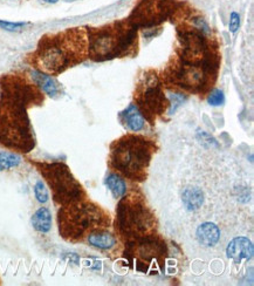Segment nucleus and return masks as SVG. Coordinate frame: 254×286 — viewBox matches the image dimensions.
Here are the masks:
<instances>
[{"instance_id":"1","label":"nucleus","mask_w":254,"mask_h":286,"mask_svg":"<svg viewBox=\"0 0 254 286\" xmlns=\"http://www.w3.org/2000/svg\"><path fill=\"white\" fill-rule=\"evenodd\" d=\"M43 102L42 90L23 75L0 78V144L20 153L36 147L28 108Z\"/></svg>"},{"instance_id":"2","label":"nucleus","mask_w":254,"mask_h":286,"mask_svg":"<svg viewBox=\"0 0 254 286\" xmlns=\"http://www.w3.org/2000/svg\"><path fill=\"white\" fill-rule=\"evenodd\" d=\"M88 56V33L83 27H73L42 37L31 54L36 71L59 75L81 64Z\"/></svg>"},{"instance_id":"3","label":"nucleus","mask_w":254,"mask_h":286,"mask_svg":"<svg viewBox=\"0 0 254 286\" xmlns=\"http://www.w3.org/2000/svg\"><path fill=\"white\" fill-rule=\"evenodd\" d=\"M156 146L151 140L141 135L128 134L116 140L110 147L109 161L115 170L131 181L146 178Z\"/></svg>"},{"instance_id":"4","label":"nucleus","mask_w":254,"mask_h":286,"mask_svg":"<svg viewBox=\"0 0 254 286\" xmlns=\"http://www.w3.org/2000/svg\"><path fill=\"white\" fill-rule=\"evenodd\" d=\"M109 224V213L86 199L61 205L58 212L60 236L65 241L74 243L82 241L94 231L107 229Z\"/></svg>"},{"instance_id":"5","label":"nucleus","mask_w":254,"mask_h":286,"mask_svg":"<svg viewBox=\"0 0 254 286\" xmlns=\"http://www.w3.org/2000/svg\"><path fill=\"white\" fill-rule=\"evenodd\" d=\"M87 33L88 56L95 61L127 55L137 42V28L131 23H116Z\"/></svg>"},{"instance_id":"6","label":"nucleus","mask_w":254,"mask_h":286,"mask_svg":"<svg viewBox=\"0 0 254 286\" xmlns=\"http://www.w3.org/2000/svg\"><path fill=\"white\" fill-rule=\"evenodd\" d=\"M156 226L155 213L142 195L131 193L120 201L116 209V229L125 240L133 241L155 234Z\"/></svg>"},{"instance_id":"7","label":"nucleus","mask_w":254,"mask_h":286,"mask_svg":"<svg viewBox=\"0 0 254 286\" xmlns=\"http://www.w3.org/2000/svg\"><path fill=\"white\" fill-rule=\"evenodd\" d=\"M33 164L51 188L56 204L61 206L86 199V191L67 164L62 162H33Z\"/></svg>"},{"instance_id":"8","label":"nucleus","mask_w":254,"mask_h":286,"mask_svg":"<svg viewBox=\"0 0 254 286\" xmlns=\"http://www.w3.org/2000/svg\"><path fill=\"white\" fill-rule=\"evenodd\" d=\"M125 257L137 271L148 272L157 270L164 263L168 249L165 242L155 234L128 241Z\"/></svg>"},{"instance_id":"9","label":"nucleus","mask_w":254,"mask_h":286,"mask_svg":"<svg viewBox=\"0 0 254 286\" xmlns=\"http://www.w3.org/2000/svg\"><path fill=\"white\" fill-rule=\"evenodd\" d=\"M136 100L142 115L146 116L150 121L156 120V118L161 115L165 111L167 105H169L156 74L145 75L144 81L137 90Z\"/></svg>"},{"instance_id":"10","label":"nucleus","mask_w":254,"mask_h":286,"mask_svg":"<svg viewBox=\"0 0 254 286\" xmlns=\"http://www.w3.org/2000/svg\"><path fill=\"white\" fill-rule=\"evenodd\" d=\"M169 11L170 7L168 0H142L134 9L130 23L136 27L156 26L168 18Z\"/></svg>"},{"instance_id":"11","label":"nucleus","mask_w":254,"mask_h":286,"mask_svg":"<svg viewBox=\"0 0 254 286\" xmlns=\"http://www.w3.org/2000/svg\"><path fill=\"white\" fill-rule=\"evenodd\" d=\"M254 247L252 242L246 237H236L228 244L226 254L234 263L240 264L244 260H250L253 257Z\"/></svg>"},{"instance_id":"12","label":"nucleus","mask_w":254,"mask_h":286,"mask_svg":"<svg viewBox=\"0 0 254 286\" xmlns=\"http://www.w3.org/2000/svg\"><path fill=\"white\" fill-rule=\"evenodd\" d=\"M196 237L197 241L204 246H215L220 238V230L215 223L206 222L197 229Z\"/></svg>"},{"instance_id":"13","label":"nucleus","mask_w":254,"mask_h":286,"mask_svg":"<svg viewBox=\"0 0 254 286\" xmlns=\"http://www.w3.org/2000/svg\"><path fill=\"white\" fill-rule=\"evenodd\" d=\"M121 120L123 122L125 127L131 131H140L144 128L145 124V120H144V116L139 109V107L131 105L128 107L125 111L121 113Z\"/></svg>"},{"instance_id":"14","label":"nucleus","mask_w":254,"mask_h":286,"mask_svg":"<svg viewBox=\"0 0 254 286\" xmlns=\"http://www.w3.org/2000/svg\"><path fill=\"white\" fill-rule=\"evenodd\" d=\"M31 78L32 81L36 84L43 93H46L49 96H55L59 93V84L54 79L52 78V75L45 74L40 71H33L31 73Z\"/></svg>"},{"instance_id":"15","label":"nucleus","mask_w":254,"mask_h":286,"mask_svg":"<svg viewBox=\"0 0 254 286\" xmlns=\"http://www.w3.org/2000/svg\"><path fill=\"white\" fill-rule=\"evenodd\" d=\"M87 240L88 243L92 245V246L101 250H109L111 249V247H114L116 244L115 236L111 235L110 232L106 231V229L92 232V234L88 235Z\"/></svg>"},{"instance_id":"16","label":"nucleus","mask_w":254,"mask_h":286,"mask_svg":"<svg viewBox=\"0 0 254 286\" xmlns=\"http://www.w3.org/2000/svg\"><path fill=\"white\" fill-rule=\"evenodd\" d=\"M185 208L189 211L198 210L204 203V193L198 187H186L181 195Z\"/></svg>"},{"instance_id":"17","label":"nucleus","mask_w":254,"mask_h":286,"mask_svg":"<svg viewBox=\"0 0 254 286\" xmlns=\"http://www.w3.org/2000/svg\"><path fill=\"white\" fill-rule=\"evenodd\" d=\"M32 225L37 232L47 234L52 229V215L48 209L42 206L32 216Z\"/></svg>"},{"instance_id":"18","label":"nucleus","mask_w":254,"mask_h":286,"mask_svg":"<svg viewBox=\"0 0 254 286\" xmlns=\"http://www.w3.org/2000/svg\"><path fill=\"white\" fill-rule=\"evenodd\" d=\"M106 185L111 191V194L114 195L115 199H121V197H123L127 194V184H125L123 178H121L120 176L116 174H111L107 177Z\"/></svg>"},{"instance_id":"19","label":"nucleus","mask_w":254,"mask_h":286,"mask_svg":"<svg viewBox=\"0 0 254 286\" xmlns=\"http://www.w3.org/2000/svg\"><path fill=\"white\" fill-rule=\"evenodd\" d=\"M21 159L20 156L14 153L2 152L0 153V171L9 170V169L15 168L20 164Z\"/></svg>"},{"instance_id":"20","label":"nucleus","mask_w":254,"mask_h":286,"mask_svg":"<svg viewBox=\"0 0 254 286\" xmlns=\"http://www.w3.org/2000/svg\"><path fill=\"white\" fill-rule=\"evenodd\" d=\"M169 99H170V109H169V114H174V113L177 111L180 107L183 105V103L187 100V96L184 95V94L181 93H172L169 95Z\"/></svg>"},{"instance_id":"21","label":"nucleus","mask_w":254,"mask_h":286,"mask_svg":"<svg viewBox=\"0 0 254 286\" xmlns=\"http://www.w3.org/2000/svg\"><path fill=\"white\" fill-rule=\"evenodd\" d=\"M34 194L37 202L46 203L48 201V190H47L45 183L42 181H37L36 187H34Z\"/></svg>"},{"instance_id":"22","label":"nucleus","mask_w":254,"mask_h":286,"mask_svg":"<svg viewBox=\"0 0 254 286\" xmlns=\"http://www.w3.org/2000/svg\"><path fill=\"white\" fill-rule=\"evenodd\" d=\"M208 102L210 106H213V107L221 106L222 103L225 102V95H224V93H222V90L213 89L212 92L209 94Z\"/></svg>"},{"instance_id":"23","label":"nucleus","mask_w":254,"mask_h":286,"mask_svg":"<svg viewBox=\"0 0 254 286\" xmlns=\"http://www.w3.org/2000/svg\"><path fill=\"white\" fill-rule=\"evenodd\" d=\"M27 23H11V21H4L0 20V27L2 30L6 31H11V32H14V31H20L23 30L25 26H27Z\"/></svg>"},{"instance_id":"24","label":"nucleus","mask_w":254,"mask_h":286,"mask_svg":"<svg viewBox=\"0 0 254 286\" xmlns=\"http://www.w3.org/2000/svg\"><path fill=\"white\" fill-rule=\"evenodd\" d=\"M240 27V15L237 12H232L230 17V23H228V30L231 33H236Z\"/></svg>"},{"instance_id":"25","label":"nucleus","mask_w":254,"mask_h":286,"mask_svg":"<svg viewBox=\"0 0 254 286\" xmlns=\"http://www.w3.org/2000/svg\"><path fill=\"white\" fill-rule=\"evenodd\" d=\"M43 1L49 2V4H55V2H58V0H43Z\"/></svg>"}]
</instances>
